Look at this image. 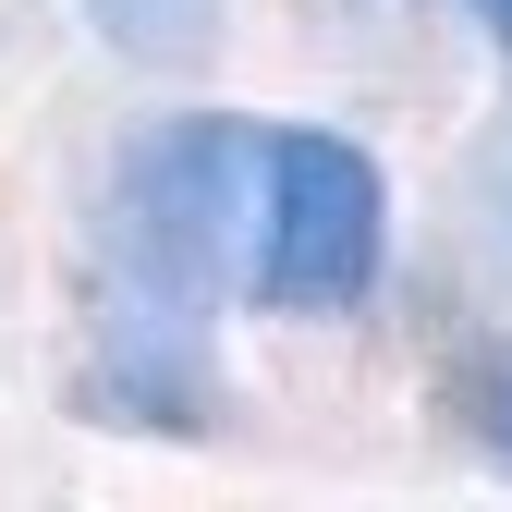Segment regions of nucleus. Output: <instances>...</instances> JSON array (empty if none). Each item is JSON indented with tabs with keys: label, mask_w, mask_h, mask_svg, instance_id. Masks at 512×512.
I'll return each instance as SVG.
<instances>
[{
	"label": "nucleus",
	"mask_w": 512,
	"mask_h": 512,
	"mask_svg": "<svg viewBox=\"0 0 512 512\" xmlns=\"http://www.w3.org/2000/svg\"><path fill=\"white\" fill-rule=\"evenodd\" d=\"M244 220H256V122L147 110L110 135L98 208H86V281H135V293L220 317L244 293Z\"/></svg>",
	"instance_id": "nucleus-1"
},
{
	"label": "nucleus",
	"mask_w": 512,
	"mask_h": 512,
	"mask_svg": "<svg viewBox=\"0 0 512 512\" xmlns=\"http://www.w3.org/2000/svg\"><path fill=\"white\" fill-rule=\"evenodd\" d=\"M74 13H86V37L122 74H147V86H196L232 49V0H74Z\"/></svg>",
	"instance_id": "nucleus-4"
},
{
	"label": "nucleus",
	"mask_w": 512,
	"mask_h": 512,
	"mask_svg": "<svg viewBox=\"0 0 512 512\" xmlns=\"http://www.w3.org/2000/svg\"><path fill=\"white\" fill-rule=\"evenodd\" d=\"M464 13H476V25H488V49L512 61V0H464Z\"/></svg>",
	"instance_id": "nucleus-6"
},
{
	"label": "nucleus",
	"mask_w": 512,
	"mask_h": 512,
	"mask_svg": "<svg viewBox=\"0 0 512 512\" xmlns=\"http://www.w3.org/2000/svg\"><path fill=\"white\" fill-rule=\"evenodd\" d=\"M476 439L512 464V342H500V354H488V378H476Z\"/></svg>",
	"instance_id": "nucleus-5"
},
{
	"label": "nucleus",
	"mask_w": 512,
	"mask_h": 512,
	"mask_svg": "<svg viewBox=\"0 0 512 512\" xmlns=\"http://www.w3.org/2000/svg\"><path fill=\"white\" fill-rule=\"evenodd\" d=\"M74 415L110 439H220L232 427V378L196 305L135 293V281H86V354H74Z\"/></svg>",
	"instance_id": "nucleus-3"
},
{
	"label": "nucleus",
	"mask_w": 512,
	"mask_h": 512,
	"mask_svg": "<svg viewBox=\"0 0 512 512\" xmlns=\"http://www.w3.org/2000/svg\"><path fill=\"white\" fill-rule=\"evenodd\" d=\"M391 269V171L342 122H256V220L244 293L281 317H342Z\"/></svg>",
	"instance_id": "nucleus-2"
}]
</instances>
